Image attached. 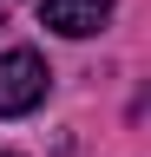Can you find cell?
<instances>
[{"mask_svg":"<svg viewBox=\"0 0 151 157\" xmlns=\"http://www.w3.org/2000/svg\"><path fill=\"white\" fill-rule=\"evenodd\" d=\"M112 20V0H40V26L66 33V39H85Z\"/></svg>","mask_w":151,"mask_h":157,"instance_id":"7a4b0ae2","label":"cell"},{"mask_svg":"<svg viewBox=\"0 0 151 157\" xmlns=\"http://www.w3.org/2000/svg\"><path fill=\"white\" fill-rule=\"evenodd\" d=\"M40 98H46V59L26 46L0 52V118H26Z\"/></svg>","mask_w":151,"mask_h":157,"instance_id":"6da1fadb","label":"cell"},{"mask_svg":"<svg viewBox=\"0 0 151 157\" xmlns=\"http://www.w3.org/2000/svg\"><path fill=\"white\" fill-rule=\"evenodd\" d=\"M0 26H7V20H0Z\"/></svg>","mask_w":151,"mask_h":157,"instance_id":"3957f363","label":"cell"},{"mask_svg":"<svg viewBox=\"0 0 151 157\" xmlns=\"http://www.w3.org/2000/svg\"><path fill=\"white\" fill-rule=\"evenodd\" d=\"M0 157H7V151H0Z\"/></svg>","mask_w":151,"mask_h":157,"instance_id":"277c9868","label":"cell"}]
</instances>
